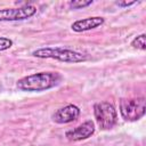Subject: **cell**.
<instances>
[{
    "mask_svg": "<svg viewBox=\"0 0 146 146\" xmlns=\"http://www.w3.org/2000/svg\"><path fill=\"white\" fill-rule=\"evenodd\" d=\"M80 108L76 105L68 104L62 108H58L51 116L52 121L58 124H66L75 121L80 115Z\"/></svg>",
    "mask_w": 146,
    "mask_h": 146,
    "instance_id": "obj_6",
    "label": "cell"
},
{
    "mask_svg": "<svg viewBox=\"0 0 146 146\" xmlns=\"http://www.w3.org/2000/svg\"><path fill=\"white\" fill-rule=\"evenodd\" d=\"M94 115L98 127L102 130H110L117 122L116 110L108 102L96 103L94 105Z\"/></svg>",
    "mask_w": 146,
    "mask_h": 146,
    "instance_id": "obj_4",
    "label": "cell"
},
{
    "mask_svg": "<svg viewBox=\"0 0 146 146\" xmlns=\"http://www.w3.org/2000/svg\"><path fill=\"white\" fill-rule=\"evenodd\" d=\"M95 132V123L91 120L83 122L76 128L70 129L65 132V137L71 141H80L91 137Z\"/></svg>",
    "mask_w": 146,
    "mask_h": 146,
    "instance_id": "obj_7",
    "label": "cell"
},
{
    "mask_svg": "<svg viewBox=\"0 0 146 146\" xmlns=\"http://www.w3.org/2000/svg\"><path fill=\"white\" fill-rule=\"evenodd\" d=\"M14 44V41L7 36H0V51H5Z\"/></svg>",
    "mask_w": 146,
    "mask_h": 146,
    "instance_id": "obj_11",
    "label": "cell"
},
{
    "mask_svg": "<svg viewBox=\"0 0 146 146\" xmlns=\"http://www.w3.org/2000/svg\"><path fill=\"white\" fill-rule=\"evenodd\" d=\"M94 1L92 0H73L68 2V6L72 9H80V8H84L88 7L90 5H92Z\"/></svg>",
    "mask_w": 146,
    "mask_h": 146,
    "instance_id": "obj_10",
    "label": "cell"
},
{
    "mask_svg": "<svg viewBox=\"0 0 146 146\" xmlns=\"http://www.w3.org/2000/svg\"><path fill=\"white\" fill-rule=\"evenodd\" d=\"M137 3V1H116L115 5H117L119 7H129Z\"/></svg>",
    "mask_w": 146,
    "mask_h": 146,
    "instance_id": "obj_12",
    "label": "cell"
},
{
    "mask_svg": "<svg viewBox=\"0 0 146 146\" xmlns=\"http://www.w3.org/2000/svg\"><path fill=\"white\" fill-rule=\"evenodd\" d=\"M120 113L125 121L133 122L140 120L146 113L145 98H122L120 100Z\"/></svg>",
    "mask_w": 146,
    "mask_h": 146,
    "instance_id": "obj_3",
    "label": "cell"
},
{
    "mask_svg": "<svg viewBox=\"0 0 146 146\" xmlns=\"http://www.w3.org/2000/svg\"><path fill=\"white\" fill-rule=\"evenodd\" d=\"M36 14V7L31 3H25L18 8L0 9V22H15L31 18Z\"/></svg>",
    "mask_w": 146,
    "mask_h": 146,
    "instance_id": "obj_5",
    "label": "cell"
},
{
    "mask_svg": "<svg viewBox=\"0 0 146 146\" xmlns=\"http://www.w3.org/2000/svg\"><path fill=\"white\" fill-rule=\"evenodd\" d=\"M145 33H141L139 35H137L132 41H131V46L136 49H140V50H145L146 49V43H145Z\"/></svg>",
    "mask_w": 146,
    "mask_h": 146,
    "instance_id": "obj_9",
    "label": "cell"
},
{
    "mask_svg": "<svg viewBox=\"0 0 146 146\" xmlns=\"http://www.w3.org/2000/svg\"><path fill=\"white\" fill-rule=\"evenodd\" d=\"M105 19L102 16H92V17H87V18H82V19H78L75 22L72 23L71 29L74 32H86V31H90L94 29H97L99 26H102L104 24Z\"/></svg>",
    "mask_w": 146,
    "mask_h": 146,
    "instance_id": "obj_8",
    "label": "cell"
},
{
    "mask_svg": "<svg viewBox=\"0 0 146 146\" xmlns=\"http://www.w3.org/2000/svg\"><path fill=\"white\" fill-rule=\"evenodd\" d=\"M62 79L63 76L58 72H39L19 79L16 86L22 91L39 92L56 87Z\"/></svg>",
    "mask_w": 146,
    "mask_h": 146,
    "instance_id": "obj_1",
    "label": "cell"
},
{
    "mask_svg": "<svg viewBox=\"0 0 146 146\" xmlns=\"http://www.w3.org/2000/svg\"><path fill=\"white\" fill-rule=\"evenodd\" d=\"M32 56L36 58H52L63 63H82L88 59L86 54L63 47L39 48L32 51Z\"/></svg>",
    "mask_w": 146,
    "mask_h": 146,
    "instance_id": "obj_2",
    "label": "cell"
}]
</instances>
